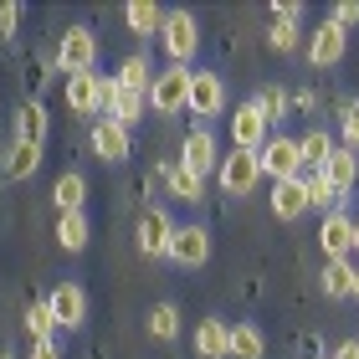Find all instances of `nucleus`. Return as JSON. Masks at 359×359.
Masks as SVG:
<instances>
[{
    "label": "nucleus",
    "mask_w": 359,
    "mask_h": 359,
    "mask_svg": "<svg viewBox=\"0 0 359 359\" xmlns=\"http://www.w3.org/2000/svg\"><path fill=\"white\" fill-rule=\"evenodd\" d=\"M26 334H31V344H46V339L57 334V318H52V308H46V298L26 303Z\"/></svg>",
    "instance_id": "obj_29"
},
{
    "label": "nucleus",
    "mask_w": 359,
    "mask_h": 359,
    "mask_svg": "<svg viewBox=\"0 0 359 359\" xmlns=\"http://www.w3.org/2000/svg\"><path fill=\"white\" fill-rule=\"evenodd\" d=\"M139 252L144 257H165L170 252V236H175V221H170V210H159V205H149L139 216Z\"/></svg>",
    "instance_id": "obj_14"
},
{
    "label": "nucleus",
    "mask_w": 359,
    "mask_h": 359,
    "mask_svg": "<svg viewBox=\"0 0 359 359\" xmlns=\"http://www.w3.org/2000/svg\"><path fill=\"white\" fill-rule=\"evenodd\" d=\"M323 21H329V26H339V31L349 36V31L359 26V0H339V6H329V15H323Z\"/></svg>",
    "instance_id": "obj_36"
},
{
    "label": "nucleus",
    "mask_w": 359,
    "mask_h": 359,
    "mask_svg": "<svg viewBox=\"0 0 359 359\" xmlns=\"http://www.w3.org/2000/svg\"><path fill=\"white\" fill-rule=\"evenodd\" d=\"M144 113H149V97H144V93H123L118 88V97L108 103V118L118 128H128V134H134V123H144Z\"/></svg>",
    "instance_id": "obj_26"
},
{
    "label": "nucleus",
    "mask_w": 359,
    "mask_h": 359,
    "mask_svg": "<svg viewBox=\"0 0 359 359\" xmlns=\"http://www.w3.org/2000/svg\"><path fill=\"white\" fill-rule=\"evenodd\" d=\"M113 83H118L123 93H144V97H149V83H154V67H149V57H144V52L123 57V62H118V72H113Z\"/></svg>",
    "instance_id": "obj_21"
},
{
    "label": "nucleus",
    "mask_w": 359,
    "mask_h": 359,
    "mask_svg": "<svg viewBox=\"0 0 359 359\" xmlns=\"http://www.w3.org/2000/svg\"><path fill=\"white\" fill-rule=\"evenodd\" d=\"M97 52H103V41H97L93 26H67V36L57 41V67L62 72H97Z\"/></svg>",
    "instance_id": "obj_2"
},
{
    "label": "nucleus",
    "mask_w": 359,
    "mask_h": 359,
    "mask_svg": "<svg viewBox=\"0 0 359 359\" xmlns=\"http://www.w3.org/2000/svg\"><path fill=\"white\" fill-rule=\"evenodd\" d=\"M93 241V221L83 216V210H72V216H57V247L62 252H83Z\"/></svg>",
    "instance_id": "obj_27"
},
{
    "label": "nucleus",
    "mask_w": 359,
    "mask_h": 359,
    "mask_svg": "<svg viewBox=\"0 0 359 359\" xmlns=\"http://www.w3.org/2000/svg\"><path fill=\"white\" fill-rule=\"evenodd\" d=\"M41 170V149H31V144H15L11 139V154H6V175L11 180H31Z\"/></svg>",
    "instance_id": "obj_30"
},
{
    "label": "nucleus",
    "mask_w": 359,
    "mask_h": 359,
    "mask_svg": "<svg viewBox=\"0 0 359 359\" xmlns=\"http://www.w3.org/2000/svg\"><path fill=\"white\" fill-rule=\"evenodd\" d=\"M180 170H190V175H210L221 165V139L210 134V128L201 123V128H190L185 134V144H180V159H175Z\"/></svg>",
    "instance_id": "obj_7"
},
{
    "label": "nucleus",
    "mask_w": 359,
    "mask_h": 359,
    "mask_svg": "<svg viewBox=\"0 0 359 359\" xmlns=\"http://www.w3.org/2000/svg\"><path fill=\"white\" fill-rule=\"evenodd\" d=\"M303 210H308L303 175H298V180H283V185H272V216H277V221H298Z\"/></svg>",
    "instance_id": "obj_20"
},
{
    "label": "nucleus",
    "mask_w": 359,
    "mask_h": 359,
    "mask_svg": "<svg viewBox=\"0 0 359 359\" xmlns=\"http://www.w3.org/2000/svg\"><path fill=\"white\" fill-rule=\"evenodd\" d=\"M318 247L329 262H349L354 257V216H344V210H329L318 226Z\"/></svg>",
    "instance_id": "obj_11"
},
{
    "label": "nucleus",
    "mask_w": 359,
    "mask_h": 359,
    "mask_svg": "<svg viewBox=\"0 0 359 359\" xmlns=\"http://www.w3.org/2000/svg\"><path fill=\"white\" fill-rule=\"evenodd\" d=\"M97 77H103V72H72L67 77V108L77 113V118L103 113V108H97Z\"/></svg>",
    "instance_id": "obj_19"
},
{
    "label": "nucleus",
    "mask_w": 359,
    "mask_h": 359,
    "mask_svg": "<svg viewBox=\"0 0 359 359\" xmlns=\"http://www.w3.org/2000/svg\"><path fill=\"white\" fill-rule=\"evenodd\" d=\"M52 201H57V216H72V210H83L88 201V180L67 170V175H57V185H52Z\"/></svg>",
    "instance_id": "obj_23"
},
{
    "label": "nucleus",
    "mask_w": 359,
    "mask_h": 359,
    "mask_svg": "<svg viewBox=\"0 0 359 359\" xmlns=\"http://www.w3.org/2000/svg\"><path fill=\"white\" fill-rule=\"evenodd\" d=\"M15 26H21V6H0V36H15Z\"/></svg>",
    "instance_id": "obj_37"
},
{
    "label": "nucleus",
    "mask_w": 359,
    "mask_h": 359,
    "mask_svg": "<svg viewBox=\"0 0 359 359\" xmlns=\"http://www.w3.org/2000/svg\"><path fill=\"white\" fill-rule=\"evenodd\" d=\"M93 154L103 159V165H123V159L134 154V134L118 128L113 118H97V123H93Z\"/></svg>",
    "instance_id": "obj_13"
},
{
    "label": "nucleus",
    "mask_w": 359,
    "mask_h": 359,
    "mask_svg": "<svg viewBox=\"0 0 359 359\" xmlns=\"http://www.w3.org/2000/svg\"><path fill=\"white\" fill-rule=\"evenodd\" d=\"M195 118H221L226 113V83L221 72H190V103H185Z\"/></svg>",
    "instance_id": "obj_10"
},
{
    "label": "nucleus",
    "mask_w": 359,
    "mask_h": 359,
    "mask_svg": "<svg viewBox=\"0 0 359 359\" xmlns=\"http://www.w3.org/2000/svg\"><path fill=\"white\" fill-rule=\"evenodd\" d=\"M26 359H62V349H57V339H46V344H31Z\"/></svg>",
    "instance_id": "obj_40"
},
{
    "label": "nucleus",
    "mask_w": 359,
    "mask_h": 359,
    "mask_svg": "<svg viewBox=\"0 0 359 359\" xmlns=\"http://www.w3.org/2000/svg\"><path fill=\"white\" fill-rule=\"evenodd\" d=\"M144 323H149V339H154V344H175V339L185 334V318H180L175 303H154Z\"/></svg>",
    "instance_id": "obj_22"
},
{
    "label": "nucleus",
    "mask_w": 359,
    "mask_h": 359,
    "mask_svg": "<svg viewBox=\"0 0 359 359\" xmlns=\"http://www.w3.org/2000/svg\"><path fill=\"white\" fill-rule=\"evenodd\" d=\"M123 21L134 36H159V26H165V11L154 6V0H134V6H123Z\"/></svg>",
    "instance_id": "obj_28"
},
{
    "label": "nucleus",
    "mask_w": 359,
    "mask_h": 359,
    "mask_svg": "<svg viewBox=\"0 0 359 359\" xmlns=\"http://www.w3.org/2000/svg\"><path fill=\"white\" fill-rule=\"evenodd\" d=\"M267 339L257 323H231V344H226V359H262Z\"/></svg>",
    "instance_id": "obj_24"
},
{
    "label": "nucleus",
    "mask_w": 359,
    "mask_h": 359,
    "mask_svg": "<svg viewBox=\"0 0 359 359\" xmlns=\"http://www.w3.org/2000/svg\"><path fill=\"white\" fill-rule=\"evenodd\" d=\"M257 165H262V180L272 175V185H283V180H298V175H303L298 139H292V134H272L262 149H257Z\"/></svg>",
    "instance_id": "obj_4"
},
{
    "label": "nucleus",
    "mask_w": 359,
    "mask_h": 359,
    "mask_svg": "<svg viewBox=\"0 0 359 359\" xmlns=\"http://www.w3.org/2000/svg\"><path fill=\"white\" fill-rule=\"evenodd\" d=\"M272 21H303V6H298V0H277V6H272Z\"/></svg>",
    "instance_id": "obj_38"
},
{
    "label": "nucleus",
    "mask_w": 359,
    "mask_h": 359,
    "mask_svg": "<svg viewBox=\"0 0 359 359\" xmlns=\"http://www.w3.org/2000/svg\"><path fill=\"white\" fill-rule=\"evenodd\" d=\"M0 359H15V354H0Z\"/></svg>",
    "instance_id": "obj_44"
},
{
    "label": "nucleus",
    "mask_w": 359,
    "mask_h": 359,
    "mask_svg": "<svg viewBox=\"0 0 359 359\" xmlns=\"http://www.w3.org/2000/svg\"><path fill=\"white\" fill-rule=\"evenodd\" d=\"M329 359H359V339H344V344H339Z\"/></svg>",
    "instance_id": "obj_41"
},
{
    "label": "nucleus",
    "mask_w": 359,
    "mask_h": 359,
    "mask_svg": "<svg viewBox=\"0 0 359 359\" xmlns=\"http://www.w3.org/2000/svg\"><path fill=\"white\" fill-rule=\"evenodd\" d=\"M216 185L231 195V201H247V195L262 185V165H257V154H247V149L221 154V165H216Z\"/></svg>",
    "instance_id": "obj_3"
},
{
    "label": "nucleus",
    "mask_w": 359,
    "mask_h": 359,
    "mask_svg": "<svg viewBox=\"0 0 359 359\" xmlns=\"http://www.w3.org/2000/svg\"><path fill=\"white\" fill-rule=\"evenodd\" d=\"M339 149L359 154V97H344V103H339Z\"/></svg>",
    "instance_id": "obj_31"
},
{
    "label": "nucleus",
    "mask_w": 359,
    "mask_h": 359,
    "mask_svg": "<svg viewBox=\"0 0 359 359\" xmlns=\"http://www.w3.org/2000/svg\"><path fill=\"white\" fill-rule=\"evenodd\" d=\"M354 252H359V221H354Z\"/></svg>",
    "instance_id": "obj_43"
},
{
    "label": "nucleus",
    "mask_w": 359,
    "mask_h": 359,
    "mask_svg": "<svg viewBox=\"0 0 359 359\" xmlns=\"http://www.w3.org/2000/svg\"><path fill=\"white\" fill-rule=\"evenodd\" d=\"M195 354L201 359H226V344H231V323L226 318H201L195 323Z\"/></svg>",
    "instance_id": "obj_17"
},
{
    "label": "nucleus",
    "mask_w": 359,
    "mask_h": 359,
    "mask_svg": "<svg viewBox=\"0 0 359 359\" xmlns=\"http://www.w3.org/2000/svg\"><path fill=\"white\" fill-rule=\"evenodd\" d=\"M349 298H359V267H354V287H349Z\"/></svg>",
    "instance_id": "obj_42"
},
{
    "label": "nucleus",
    "mask_w": 359,
    "mask_h": 359,
    "mask_svg": "<svg viewBox=\"0 0 359 359\" xmlns=\"http://www.w3.org/2000/svg\"><path fill=\"white\" fill-rule=\"evenodd\" d=\"M313 359H329V354H313Z\"/></svg>",
    "instance_id": "obj_45"
},
{
    "label": "nucleus",
    "mask_w": 359,
    "mask_h": 359,
    "mask_svg": "<svg viewBox=\"0 0 359 359\" xmlns=\"http://www.w3.org/2000/svg\"><path fill=\"white\" fill-rule=\"evenodd\" d=\"M185 103H190V67H170L165 72H154V83H149V108L154 113H185Z\"/></svg>",
    "instance_id": "obj_5"
},
{
    "label": "nucleus",
    "mask_w": 359,
    "mask_h": 359,
    "mask_svg": "<svg viewBox=\"0 0 359 359\" xmlns=\"http://www.w3.org/2000/svg\"><path fill=\"white\" fill-rule=\"evenodd\" d=\"M267 139H272V123L262 118V108H257L252 97H247V103H236V108H231V149L257 154Z\"/></svg>",
    "instance_id": "obj_6"
},
{
    "label": "nucleus",
    "mask_w": 359,
    "mask_h": 359,
    "mask_svg": "<svg viewBox=\"0 0 359 359\" xmlns=\"http://www.w3.org/2000/svg\"><path fill=\"white\" fill-rule=\"evenodd\" d=\"M303 52H308V67H339V62H344V52H349V36H344V31H339V26L318 21Z\"/></svg>",
    "instance_id": "obj_12"
},
{
    "label": "nucleus",
    "mask_w": 359,
    "mask_h": 359,
    "mask_svg": "<svg viewBox=\"0 0 359 359\" xmlns=\"http://www.w3.org/2000/svg\"><path fill=\"white\" fill-rule=\"evenodd\" d=\"M318 283H323L329 298H349V287H354V262H329Z\"/></svg>",
    "instance_id": "obj_34"
},
{
    "label": "nucleus",
    "mask_w": 359,
    "mask_h": 359,
    "mask_svg": "<svg viewBox=\"0 0 359 359\" xmlns=\"http://www.w3.org/2000/svg\"><path fill=\"white\" fill-rule=\"evenodd\" d=\"M165 185H170L175 201H185V205H201L205 201V175H190L180 165H165Z\"/></svg>",
    "instance_id": "obj_25"
},
{
    "label": "nucleus",
    "mask_w": 359,
    "mask_h": 359,
    "mask_svg": "<svg viewBox=\"0 0 359 359\" xmlns=\"http://www.w3.org/2000/svg\"><path fill=\"white\" fill-rule=\"evenodd\" d=\"M303 195H308V210H339V195L323 175H303Z\"/></svg>",
    "instance_id": "obj_33"
},
{
    "label": "nucleus",
    "mask_w": 359,
    "mask_h": 359,
    "mask_svg": "<svg viewBox=\"0 0 359 359\" xmlns=\"http://www.w3.org/2000/svg\"><path fill=\"white\" fill-rule=\"evenodd\" d=\"M252 103L262 108V118H267V123H277V118H287V88H277V83H272V88H262V93L252 97Z\"/></svg>",
    "instance_id": "obj_35"
},
{
    "label": "nucleus",
    "mask_w": 359,
    "mask_h": 359,
    "mask_svg": "<svg viewBox=\"0 0 359 359\" xmlns=\"http://www.w3.org/2000/svg\"><path fill=\"white\" fill-rule=\"evenodd\" d=\"M113 97H118V83H113V77H97V108L108 113V103Z\"/></svg>",
    "instance_id": "obj_39"
},
{
    "label": "nucleus",
    "mask_w": 359,
    "mask_h": 359,
    "mask_svg": "<svg viewBox=\"0 0 359 359\" xmlns=\"http://www.w3.org/2000/svg\"><path fill=\"white\" fill-rule=\"evenodd\" d=\"M159 46L175 67H190V57L201 52V21L190 11H165V26H159Z\"/></svg>",
    "instance_id": "obj_1"
},
{
    "label": "nucleus",
    "mask_w": 359,
    "mask_h": 359,
    "mask_svg": "<svg viewBox=\"0 0 359 359\" xmlns=\"http://www.w3.org/2000/svg\"><path fill=\"white\" fill-rule=\"evenodd\" d=\"M267 46H272L277 57L298 52V46H303V26H298V21H272V31H267Z\"/></svg>",
    "instance_id": "obj_32"
},
{
    "label": "nucleus",
    "mask_w": 359,
    "mask_h": 359,
    "mask_svg": "<svg viewBox=\"0 0 359 359\" xmlns=\"http://www.w3.org/2000/svg\"><path fill=\"white\" fill-rule=\"evenodd\" d=\"M334 144H339V139L329 134V128H318V123H313V128H308V134L298 139V159H303V175H318L323 165H329V154H334Z\"/></svg>",
    "instance_id": "obj_18"
},
{
    "label": "nucleus",
    "mask_w": 359,
    "mask_h": 359,
    "mask_svg": "<svg viewBox=\"0 0 359 359\" xmlns=\"http://www.w3.org/2000/svg\"><path fill=\"white\" fill-rule=\"evenodd\" d=\"M318 175L334 185V195H339V201H349V195H354V185H359V154H354V149H339V144H334L329 165H323Z\"/></svg>",
    "instance_id": "obj_15"
},
{
    "label": "nucleus",
    "mask_w": 359,
    "mask_h": 359,
    "mask_svg": "<svg viewBox=\"0 0 359 359\" xmlns=\"http://www.w3.org/2000/svg\"><path fill=\"white\" fill-rule=\"evenodd\" d=\"M165 257H170L175 267H185V272H190V267H205V262H210V231H205V226H195V221H190V226H175Z\"/></svg>",
    "instance_id": "obj_8"
},
{
    "label": "nucleus",
    "mask_w": 359,
    "mask_h": 359,
    "mask_svg": "<svg viewBox=\"0 0 359 359\" xmlns=\"http://www.w3.org/2000/svg\"><path fill=\"white\" fill-rule=\"evenodd\" d=\"M46 308H52L57 329H83V323H88V292H83V283H57L52 292H46Z\"/></svg>",
    "instance_id": "obj_9"
},
{
    "label": "nucleus",
    "mask_w": 359,
    "mask_h": 359,
    "mask_svg": "<svg viewBox=\"0 0 359 359\" xmlns=\"http://www.w3.org/2000/svg\"><path fill=\"white\" fill-rule=\"evenodd\" d=\"M46 108L36 103V97H26L21 108H15V144H31V149H41L46 144Z\"/></svg>",
    "instance_id": "obj_16"
}]
</instances>
